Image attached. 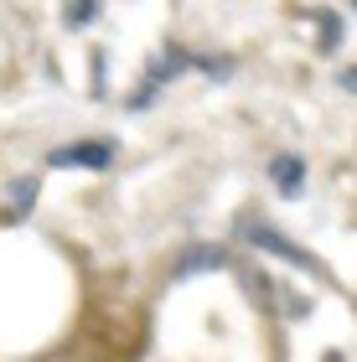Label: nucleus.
<instances>
[{
    "mask_svg": "<svg viewBox=\"0 0 357 362\" xmlns=\"http://www.w3.org/2000/svg\"><path fill=\"white\" fill-rule=\"evenodd\" d=\"M269 181L280 187V197H300L305 192V160L300 156H274L269 160Z\"/></svg>",
    "mask_w": 357,
    "mask_h": 362,
    "instance_id": "20e7f679",
    "label": "nucleus"
},
{
    "mask_svg": "<svg viewBox=\"0 0 357 362\" xmlns=\"http://www.w3.org/2000/svg\"><path fill=\"white\" fill-rule=\"evenodd\" d=\"M62 21H68V26H88V21H99V6H68Z\"/></svg>",
    "mask_w": 357,
    "mask_h": 362,
    "instance_id": "423d86ee",
    "label": "nucleus"
},
{
    "mask_svg": "<svg viewBox=\"0 0 357 362\" xmlns=\"http://www.w3.org/2000/svg\"><path fill=\"white\" fill-rule=\"evenodd\" d=\"M115 156L119 151L109 140H78V145H57V151L47 156V166L52 171H109Z\"/></svg>",
    "mask_w": 357,
    "mask_h": 362,
    "instance_id": "f257e3e1",
    "label": "nucleus"
},
{
    "mask_svg": "<svg viewBox=\"0 0 357 362\" xmlns=\"http://www.w3.org/2000/svg\"><path fill=\"white\" fill-rule=\"evenodd\" d=\"M228 269V249H218V243H197V249H187L176 259V279H192V274H218Z\"/></svg>",
    "mask_w": 357,
    "mask_h": 362,
    "instance_id": "7ed1b4c3",
    "label": "nucleus"
},
{
    "mask_svg": "<svg viewBox=\"0 0 357 362\" xmlns=\"http://www.w3.org/2000/svg\"><path fill=\"white\" fill-rule=\"evenodd\" d=\"M249 243L254 249H264V254H274V259H285V264H305V269H316V259L305 254V249H295L285 233H274L269 223H249Z\"/></svg>",
    "mask_w": 357,
    "mask_h": 362,
    "instance_id": "f03ea898",
    "label": "nucleus"
},
{
    "mask_svg": "<svg viewBox=\"0 0 357 362\" xmlns=\"http://www.w3.org/2000/svg\"><path fill=\"white\" fill-rule=\"evenodd\" d=\"M37 187H42L37 176H21V181L11 187V207H16V218H26V212H31V202H37Z\"/></svg>",
    "mask_w": 357,
    "mask_h": 362,
    "instance_id": "39448f33",
    "label": "nucleus"
}]
</instances>
